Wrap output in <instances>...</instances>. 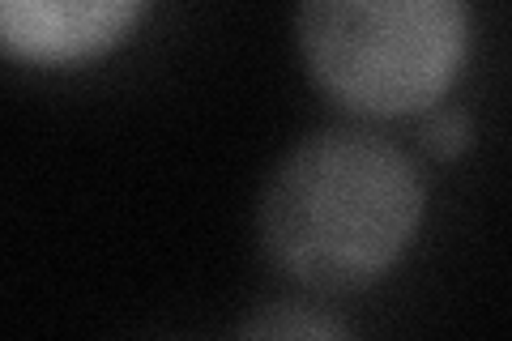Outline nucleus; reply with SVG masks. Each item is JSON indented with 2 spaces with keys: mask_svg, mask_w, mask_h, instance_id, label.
Masks as SVG:
<instances>
[{
  "mask_svg": "<svg viewBox=\"0 0 512 341\" xmlns=\"http://www.w3.org/2000/svg\"><path fill=\"white\" fill-rule=\"evenodd\" d=\"M423 145L436 158H457L470 145V116L461 107H436L423 120Z\"/></svg>",
  "mask_w": 512,
  "mask_h": 341,
  "instance_id": "39448f33",
  "label": "nucleus"
},
{
  "mask_svg": "<svg viewBox=\"0 0 512 341\" xmlns=\"http://www.w3.org/2000/svg\"><path fill=\"white\" fill-rule=\"evenodd\" d=\"M235 341H355V329L320 303L278 299L256 307L235 329Z\"/></svg>",
  "mask_w": 512,
  "mask_h": 341,
  "instance_id": "20e7f679",
  "label": "nucleus"
},
{
  "mask_svg": "<svg viewBox=\"0 0 512 341\" xmlns=\"http://www.w3.org/2000/svg\"><path fill=\"white\" fill-rule=\"evenodd\" d=\"M427 214L423 171L393 137L333 124L286 150L256 205L261 252L316 295H355L410 252Z\"/></svg>",
  "mask_w": 512,
  "mask_h": 341,
  "instance_id": "f257e3e1",
  "label": "nucleus"
},
{
  "mask_svg": "<svg viewBox=\"0 0 512 341\" xmlns=\"http://www.w3.org/2000/svg\"><path fill=\"white\" fill-rule=\"evenodd\" d=\"M303 69L350 116H427L470 52L461 0H308L295 9Z\"/></svg>",
  "mask_w": 512,
  "mask_h": 341,
  "instance_id": "f03ea898",
  "label": "nucleus"
},
{
  "mask_svg": "<svg viewBox=\"0 0 512 341\" xmlns=\"http://www.w3.org/2000/svg\"><path fill=\"white\" fill-rule=\"evenodd\" d=\"M146 13V0H5L0 43L30 64H77L120 47Z\"/></svg>",
  "mask_w": 512,
  "mask_h": 341,
  "instance_id": "7ed1b4c3",
  "label": "nucleus"
}]
</instances>
